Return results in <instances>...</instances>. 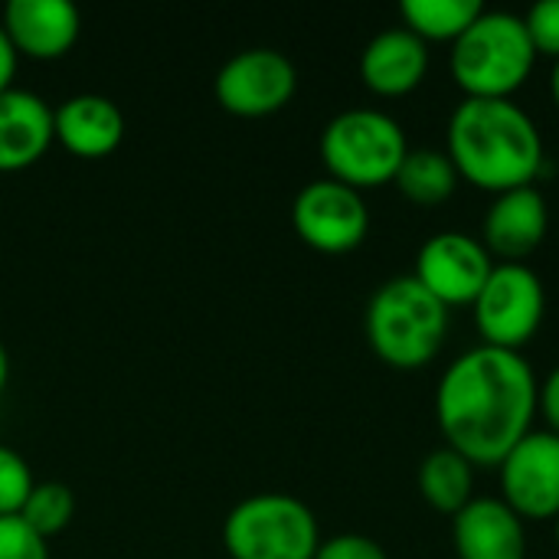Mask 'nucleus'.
<instances>
[{"mask_svg": "<svg viewBox=\"0 0 559 559\" xmlns=\"http://www.w3.org/2000/svg\"><path fill=\"white\" fill-rule=\"evenodd\" d=\"M298 92L295 62L269 46L242 49L216 72V102L236 118H269Z\"/></svg>", "mask_w": 559, "mask_h": 559, "instance_id": "nucleus-9", "label": "nucleus"}, {"mask_svg": "<svg viewBox=\"0 0 559 559\" xmlns=\"http://www.w3.org/2000/svg\"><path fill=\"white\" fill-rule=\"evenodd\" d=\"M547 292L544 278L527 262H495L472 314L481 344L501 350H524L544 324Z\"/></svg>", "mask_w": 559, "mask_h": 559, "instance_id": "nucleus-7", "label": "nucleus"}, {"mask_svg": "<svg viewBox=\"0 0 559 559\" xmlns=\"http://www.w3.org/2000/svg\"><path fill=\"white\" fill-rule=\"evenodd\" d=\"M501 501L521 521H554L559 514V436L531 429L498 465Z\"/></svg>", "mask_w": 559, "mask_h": 559, "instance_id": "nucleus-10", "label": "nucleus"}, {"mask_svg": "<svg viewBox=\"0 0 559 559\" xmlns=\"http://www.w3.org/2000/svg\"><path fill=\"white\" fill-rule=\"evenodd\" d=\"M550 229L547 197L537 187L498 193L481 219V242L501 262H524L534 255Z\"/></svg>", "mask_w": 559, "mask_h": 559, "instance_id": "nucleus-12", "label": "nucleus"}, {"mask_svg": "<svg viewBox=\"0 0 559 559\" xmlns=\"http://www.w3.org/2000/svg\"><path fill=\"white\" fill-rule=\"evenodd\" d=\"M557 167H559V154H557Z\"/></svg>", "mask_w": 559, "mask_h": 559, "instance_id": "nucleus-31", "label": "nucleus"}, {"mask_svg": "<svg viewBox=\"0 0 559 559\" xmlns=\"http://www.w3.org/2000/svg\"><path fill=\"white\" fill-rule=\"evenodd\" d=\"M537 409L547 419V429L559 436V364L544 377L540 393H537Z\"/></svg>", "mask_w": 559, "mask_h": 559, "instance_id": "nucleus-26", "label": "nucleus"}, {"mask_svg": "<svg viewBox=\"0 0 559 559\" xmlns=\"http://www.w3.org/2000/svg\"><path fill=\"white\" fill-rule=\"evenodd\" d=\"M16 56L52 62L62 59L82 29V16L69 0H10L0 13Z\"/></svg>", "mask_w": 559, "mask_h": 559, "instance_id": "nucleus-13", "label": "nucleus"}, {"mask_svg": "<svg viewBox=\"0 0 559 559\" xmlns=\"http://www.w3.org/2000/svg\"><path fill=\"white\" fill-rule=\"evenodd\" d=\"M406 154L409 141L403 124L380 108H347L321 131V160L328 177L360 193L393 183Z\"/></svg>", "mask_w": 559, "mask_h": 559, "instance_id": "nucleus-5", "label": "nucleus"}, {"mask_svg": "<svg viewBox=\"0 0 559 559\" xmlns=\"http://www.w3.org/2000/svg\"><path fill=\"white\" fill-rule=\"evenodd\" d=\"M33 488L36 481L29 462L10 445H0V518H20Z\"/></svg>", "mask_w": 559, "mask_h": 559, "instance_id": "nucleus-22", "label": "nucleus"}, {"mask_svg": "<svg viewBox=\"0 0 559 559\" xmlns=\"http://www.w3.org/2000/svg\"><path fill=\"white\" fill-rule=\"evenodd\" d=\"M537 66L524 16L485 10L449 52V69L465 98H514Z\"/></svg>", "mask_w": 559, "mask_h": 559, "instance_id": "nucleus-4", "label": "nucleus"}, {"mask_svg": "<svg viewBox=\"0 0 559 559\" xmlns=\"http://www.w3.org/2000/svg\"><path fill=\"white\" fill-rule=\"evenodd\" d=\"M537 373L521 350L478 344L459 354L436 390V419L449 449L475 468L501 459L534 429Z\"/></svg>", "mask_w": 559, "mask_h": 559, "instance_id": "nucleus-1", "label": "nucleus"}, {"mask_svg": "<svg viewBox=\"0 0 559 559\" xmlns=\"http://www.w3.org/2000/svg\"><path fill=\"white\" fill-rule=\"evenodd\" d=\"M554 534H557V544H559V514L554 518Z\"/></svg>", "mask_w": 559, "mask_h": 559, "instance_id": "nucleus-30", "label": "nucleus"}, {"mask_svg": "<svg viewBox=\"0 0 559 559\" xmlns=\"http://www.w3.org/2000/svg\"><path fill=\"white\" fill-rule=\"evenodd\" d=\"M292 226L305 246L324 255L354 252L370 233V210L360 190L331 177L311 180L292 203Z\"/></svg>", "mask_w": 559, "mask_h": 559, "instance_id": "nucleus-8", "label": "nucleus"}, {"mask_svg": "<svg viewBox=\"0 0 559 559\" xmlns=\"http://www.w3.org/2000/svg\"><path fill=\"white\" fill-rule=\"evenodd\" d=\"M370 350L393 370H423L432 364L449 334V308L416 282L396 275L383 282L364 314Z\"/></svg>", "mask_w": 559, "mask_h": 559, "instance_id": "nucleus-3", "label": "nucleus"}, {"mask_svg": "<svg viewBox=\"0 0 559 559\" xmlns=\"http://www.w3.org/2000/svg\"><path fill=\"white\" fill-rule=\"evenodd\" d=\"M75 518V495L69 485H59V481H39L23 511H20V521L43 540L49 537H59Z\"/></svg>", "mask_w": 559, "mask_h": 559, "instance_id": "nucleus-21", "label": "nucleus"}, {"mask_svg": "<svg viewBox=\"0 0 559 559\" xmlns=\"http://www.w3.org/2000/svg\"><path fill=\"white\" fill-rule=\"evenodd\" d=\"M485 13L481 0H403V26L426 43H455L478 16Z\"/></svg>", "mask_w": 559, "mask_h": 559, "instance_id": "nucleus-20", "label": "nucleus"}, {"mask_svg": "<svg viewBox=\"0 0 559 559\" xmlns=\"http://www.w3.org/2000/svg\"><path fill=\"white\" fill-rule=\"evenodd\" d=\"M52 141V108L36 92L10 88L0 95V174L39 164Z\"/></svg>", "mask_w": 559, "mask_h": 559, "instance_id": "nucleus-17", "label": "nucleus"}, {"mask_svg": "<svg viewBox=\"0 0 559 559\" xmlns=\"http://www.w3.org/2000/svg\"><path fill=\"white\" fill-rule=\"evenodd\" d=\"M429 43L406 26L377 33L360 52V79L380 98L416 92L429 75Z\"/></svg>", "mask_w": 559, "mask_h": 559, "instance_id": "nucleus-15", "label": "nucleus"}, {"mask_svg": "<svg viewBox=\"0 0 559 559\" xmlns=\"http://www.w3.org/2000/svg\"><path fill=\"white\" fill-rule=\"evenodd\" d=\"M56 141L82 160H102L124 141V115L105 95H72L52 111Z\"/></svg>", "mask_w": 559, "mask_h": 559, "instance_id": "nucleus-16", "label": "nucleus"}, {"mask_svg": "<svg viewBox=\"0 0 559 559\" xmlns=\"http://www.w3.org/2000/svg\"><path fill=\"white\" fill-rule=\"evenodd\" d=\"M314 559H390L383 544L364 534H337L331 540H321Z\"/></svg>", "mask_w": 559, "mask_h": 559, "instance_id": "nucleus-25", "label": "nucleus"}, {"mask_svg": "<svg viewBox=\"0 0 559 559\" xmlns=\"http://www.w3.org/2000/svg\"><path fill=\"white\" fill-rule=\"evenodd\" d=\"M452 547L459 559H527V527L501 498L475 495L452 518Z\"/></svg>", "mask_w": 559, "mask_h": 559, "instance_id": "nucleus-14", "label": "nucleus"}, {"mask_svg": "<svg viewBox=\"0 0 559 559\" xmlns=\"http://www.w3.org/2000/svg\"><path fill=\"white\" fill-rule=\"evenodd\" d=\"M527 36L537 49V56L559 59V0H540L524 13Z\"/></svg>", "mask_w": 559, "mask_h": 559, "instance_id": "nucleus-23", "label": "nucleus"}, {"mask_svg": "<svg viewBox=\"0 0 559 559\" xmlns=\"http://www.w3.org/2000/svg\"><path fill=\"white\" fill-rule=\"evenodd\" d=\"M419 495L432 511L455 518L475 498V465L449 445L429 452L419 465Z\"/></svg>", "mask_w": 559, "mask_h": 559, "instance_id": "nucleus-18", "label": "nucleus"}, {"mask_svg": "<svg viewBox=\"0 0 559 559\" xmlns=\"http://www.w3.org/2000/svg\"><path fill=\"white\" fill-rule=\"evenodd\" d=\"M16 62H20V56H16V49H13L10 36H7V33H3V26H0V95L13 88Z\"/></svg>", "mask_w": 559, "mask_h": 559, "instance_id": "nucleus-27", "label": "nucleus"}, {"mask_svg": "<svg viewBox=\"0 0 559 559\" xmlns=\"http://www.w3.org/2000/svg\"><path fill=\"white\" fill-rule=\"evenodd\" d=\"M0 559H49V550L20 518H0Z\"/></svg>", "mask_w": 559, "mask_h": 559, "instance_id": "nucleus-24", "label": "nucleus"}, {"mask_svg": "<svg viewBox=\"0 0 559 559\" xmlns=\"http://www.w3.org/2000/svg\"><path fill=\"white\" fill-rule=\"evenodd\" d=\"M491 269H495V255L485 249L481 236L445 229L423 242L413 275L445 308H452V305H475Z\"/></svg>", "mask_w": 559, "mask_h": 559, "instance_id": "nucleus-11", "label": "nucleus"}, {"mask_svg": "<svg viewBox=\"0 0 559 559\" xmlns=\"http://www.w3.org/2000/svg\"><path fill=\"white\" fill-rule=\"evenodd\" d=\"M318 547V518L292 495H252L223 521V550L229 559H314Z\"/></svg>", "mask_w": 559, "mask_h": 559, "instance_id": "nucleus-6", "label": "nucleus"}, {"mask_svg": "<svg viewBox=\"0 0 559 559\" xmlns=\"http://www.w3.org/2000/svg\"><path fill=\"white\" fill-rule=\"evenodd\" d=\"M393 183L409 203L439 206L455 193L459 170L449 160V154L439 151V147H409V154H406V160H403Z\"/></svg>", "mask_w": 559, "mask_h": 559, "instance_id": "nucleus-19", "label": "nucleus"}, {"mask_svg": "<svg viewBox=\"0 0 559 559\" xmlns=\"http://www.w3.org/2000/svg\"><path fill=\"white\" fill-rule=\"evenodd\" d=\"M7 380H10V357H7V347L0 344V393L7 390Z\"/></svg>", "mask_w": 559, "mask_h": 559, "instance_id": "nucleus-28", "label": "nucleus"}, {"mask_svg": "<svg viewBox=\"0 0 559 559\" xmlns=\"http://www.w3.org/2000/svg\"><path fill=\"white\" fill-rule=\"evenodd\" d=\"M550 95H554V105L559 108V59L554 62V72H550Z\"/></svg>", "mask_w": 559, "mask_h": 559, "instance_id": "nucleus-29", "label": "nucleus"}, {"mask_svg": "<svg viewBox=\"0 0 559 559\" xmlns=\"http://www.w3.org/2000/svg\"><path fill=\"white\" fill-rule=\"evenodd\" d=\"M445 154L459 180L495 197L534 187L547 160L537 121L514 98H462L445 124Z\"/></svg>", "mask_w": 559, "mask_h": 559, "instance_id": "nucleus-2", "label": "nucleus"}]
</instances>
